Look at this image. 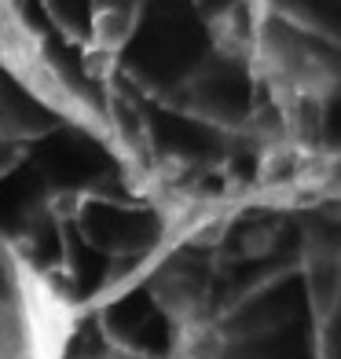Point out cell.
I'll return each instance as SVG.
<instances>
[{
  "instance_id": "6da1fadb",
  "label": "cell",
  "mask_w": 341,
  "mask_h": 359,
  "mask_svg": "<svg viewBox=\"0 0 341 359\" xmlns=\"http://www.w3.org/2000/svg\"><path fill=\"white\" fill-rule=\"evenodd\" d=\"M74 323L77 308L0 224V359H62Z\"/></svg>"
},
{
  "instance_id": "7a4b0ae2",
  "label": "cell",
  "mask_w": 341,
  "mask_h": 359,
  "mask_svg": "<svg viewBox=\"0 0 341 359\" xmlns=\"http://www.w3.org/2000/svg\"><path fill=\"white\" fill-rule=\"evenodd\" d=\"M250 59L275 100H286L290 107L323 103L337 85V67L327 48L275 11H261L253 19Z\"/></svg>"
},
{
  "instance_id": "3957f363",
  "label": "cell",
  "mask_w": 341,
  "mask_h": 359,
  "mask_svg": "<svg viewBox=\"0 0 341 359\" xmlns=\"http://www.w3.org/2000/svg\"><path fill=\"white\" fill-rule=\"evenodd\" d=\"M242 8H250L253 15H261V11H272V0H239Z\"/></svg>"
}]
</instances>
